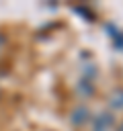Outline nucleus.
I'll list each match as a JSON object with an SVG mask.
<instances>
[{
  "instance_id": "obj_1",
  "label": "nucleus",
  "mask_w": 123,
  "mask_h": 131,
  "mask_svg": "<svg viewBox=\"0 0 123 131\" xmlns=\"http://www.w3.org/2000/svg\"><path fill=\"white\" fill-rule=\"evenodd\" d=\"M113 125V117L111 115H98V117H94L92 119V127H94V131H107L109 127Z\"/></svg>"
},
{
  "instance_id": "obj_2",
  "label": "nucleus",
  "mask_w": 123,
  "mask_h": 131,
  "mask_svg": "<svg viewBox=\"0 0 123 131\" xmlns=\"http://www.w3.org/2000/svg\"><path fill=\"white\" fill-rule=\"evenodd\" d=\"M84 115H86V111H84V108H78V111L72 115V121H74V123H84V119H86Z\"/></svg>"
},
{
  "instance_id": "obj_3",
  "label": "nucleus",
  "mask_w": 123,
  "mask_h": 131,
  "mask_svg": "<svg viewBox=\"0 0 123 131\" xmlns=\"http://www.w3.org/2000/svg\"><path fill=\"white\" fill-rule=\"evenodd\" d=\"M2 45H4V39H2V37H0V49H2Z\"/></svg>"
},
{
  "instance_id": "obj_4",
  "label": "nucleus",
  "mask_w": 123,
  "mask_h": 131,
  "mask_svg": "<svg viewBox=\"0 0 123 131\" xmlns=\"http://www.w3.org/2000/svg\"><path fill=\"white\" fill-rule=\"evenodd\" d=\"M119 131H123V125H121V129H119Z\"/></svg>"
}]
</instances>
